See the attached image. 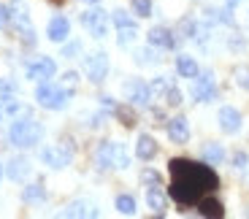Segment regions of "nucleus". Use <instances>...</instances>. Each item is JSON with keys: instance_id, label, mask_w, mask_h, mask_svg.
<instances>
[{"instance_id": "f257e3e1", "label": "nucleus", "mask_w": 249, "mask_h": 219, "mask_svg": "<svg viewBox=\"0 0 249 219\" xmlns=\"http://www.w3.org/2000/svg\"><path fill=\"white\" fill-rule=\"evenodd\" d=\"M171 198L179 206H193L206 192H214L219 184L217 173L209 165H198L193 160L176 157L171 160Z\"/></svg>"}, {"instance_id": "f03ea898", "label": "nucleus", "mask_w": 249, "mask_h": 219, "mask_svg": "<svg viewBox=\"0 0 249 219\" xmlns=\"http://www.w3.org/2000/svg\"><path fill=\"white\" fill-rule=\"evenodd\" d=\"M44 135V127L38 125L36 119H17L8 130V138H11V144L19 146V149H27V146L38 144Z\"/></svg>"}, {"instance_id": "7ed1b4c3", "label": "nucleus", "mask_w": 249, "mask_h": 219, "mask_svg": "<svg viewBox=\"0 0 249 219\" xmlns=\"http://www.w3.org/2000/svg\"><path fill=\"white\" fill-rule=\"evenodd\" d=\"M36 101L41 103L44 108L60 111V108L68 106L71 92L68 89H62V87H57V84H52V82H44V84H38V89H36Z\"/></svg>"}, {"instance_id": "20e7f679", "label": "nucleus", "mask_w": 249, "mask_h": 219, "mask_svg": "<svg viewBox=\"0 0 249 219\" xmlns=\"http://www.w3.org/2000/svg\"><path fill=\"white\" fill-rule=\"evenodd\" d=\"M95 163H98L100 170H108V168H127V154H124V146L122 144H111V141H106V144H100L98 154H95Z\"/></svg>"}, {"instance_id": "39448f33", "label": "nucleus", "mask_w": 249, "mask_h": 219, "mask_svg": "<svg viewBox=\"0 0 249 219\" xmlns=\"http://www.w3.org/2000/svg\"><path fill=\"white\" fill-rule=\"evenodd\" d=\"M84 70H87V79L92 84H100L106 79L108 73V54L106 51H95V54L87 57V63H84Z\"/></svg>"}, {"instance_id": "423d86ee", "label": "nucleus", "mask_w": 249, "mask_h": 219, "mask_svg": "<svg viewBox=\"0 0 249 219\" xmlns=\"http://www.w3.org/2000/svg\"><path fill=\"white\" fill-rule=\"evenodd\" d=\"M81 22H84V27H87V30L92 33L95 38H103V35L108 33V14L100 11V8L87 11L84 17H81Z\"/></svg>"}, {"instance_id": "0eeeda50", "label": "nucleus", "mask_w": 249, "mask_h": 219, "mask_svg": "<svg viewBox=\"0 0 249 219\" xmlns=\"http://www.w3.org/2000/svg\"><path fill=\"white\" fill-rule=\"evenodd\" d=\"M71 157H73V152H71L68 146H46V149L41 152V160H44L49 168H65V165H71Z\"/></svg>"}, {"instance_id": "6e6552de", "label": "nucleus", "mask_w": 249, "mask_h": 219, "mask_svg": "<svg viewBox=\"0 0 249 219\" xmlns=\"http://www.w3.org/2000/svg\"><path fill=\"white\" fill-rule=\"evenodd\" d=\"M57 70L54 60L52 57H38L36 63L27 65V79H36V82H46V79H52Z\"/></svg>"}, {"instance_id": "1a4fd4ad", "label": "nucleus", "mask_w": 249, "mask_h": 219, "mask_svg": "<svg viewBox=\"0 0 249 219\" xmlns=\"http://www.w3.org/2000/svg\"><path fill=\"white\" fill-rule=\"evenodd\" d=\"M124 95H127V101H130L133 106H146V103L152 101L149 84L138 82V79H133V82H127V84H124Z\"/></svg>"}, {"instance_id": "9d476101", "label": "nucleus", "mask_w": 249, "mask_h": 219, "mask_svg": "<svg viewBox=\"0 0 249 219\" xmlns=\"http://www.w3.org/2000/svg\"><path fill=\"white\" fill-rule=\"evenodd\" d=\"M214 95H217V87H214L212 73L198 76V79H195V84H193V98H195V101L206 103V101H212Z\"/></svg>"}, {"instance_id": "9b49d317", "label": "nucleus", "mask_w": 249, "mask_h": 219, "mask_svg": "<svg viewBox=\"0 0 249 219\" xmlns=\"http://www.w3.org/2000/svg\"><path fill=\"white\" fill-rule=\"evenodd\" d=\"M11 22L19 27V33L25 35V41H27V44H36V33H33L30 17L25 14V8H22V6H14V8H11Z\"/></svg>"}, {"instance_id": "f8f14e48", "label": "nucleus", "mask_w": 249, "mask_h": 219, "mask_svg": "<svg viewBox=\"0 0 249 219\" xmlns=\"http://www.w3.org/2000/svg\"><path fill=\"white\" fill-rule=\"evenodd\" d=\"M168 138L174 144H187V138H190V122L184 117H174L168 122Z\"/></svg>"}, {"instance_id": "ddd939ff", "label": "nucleus", "mask_w": 249, "mask_h": 219, "mask_svg": "<svg viewBox=\"0 0 249 219\" xmlns=\"http://www.w3.org/2000/svg\"><path fill=\"white\" fill-rule=\"evenodd\" d=\"M219 127H222L225 133H238V127H241V114H238L236 108L225 106L222 111H219Z\"/></svg>"}, {"instance_id": "4468645a", "label": "nucleus", "mask_w": 249, "mask_h": 219, "mask_svg": "<svg viewBox=\"0 0 249 219\" xmlns=\"http://www.w3.org/2000/svg\"><path fill=\"white\" fill-rule=\"evenodd\" d=\"M149 44L152 46H162V49H174L176 38L171 30H165V27H152L149 30Z\"/></svg>"}, {"instance_id": "2eb2a0df", "label": "nucleus", "mask_w": 249, "mask_h": 219, "mask_svg": "<svg viewBox=\"0 0 249 219\" xmlns=\"http://www.w3.org/2000/svg\"><path fill=\"white\" fill-rule=\"evenodd\" d=\"M49 38L52 41H57V44H62V41H65V38H68V33H71V25H68V19L65 17H54L49 22Z\"/></svg>"}, {"instance_id": "dca6fc26", "label": "nucleus", "mask_w": 249, "mask_h": 219, "mask_svg": "<svg viewBox=\"0 0 249 219\" xmlns=\"http://www.w3.org/2000/svg\"><path fill=\"white\" fill-rule=\"evenodd\" d=\"M6 173H8V179H14V182H22V179L30 173V163H27V160H22V157H14L11 163H8Z\"/></svg>"}, {"instance_id": "f3484780", "label": "nucleus", "mask_w": 249, "mask_h": 219, "mask_svg": "<svg viewBox=\"0 0 249 219\" xmlns=\"http://www.w3.org/2000/svg\"><path fill=\"white\" fill-rule=\"evenodd\" d=\"M136 154H138V160H152V157L157 154V144H155V138H152V135H141V138H138V144H136Z\"/></svg>"}, {"instance_id": "a211bd4d", "label": "nucleus", "mask_w": 249, "mask_h": 219, "mask_svg": "<svg viewBox=\"0 0 249 219\" xmlns=\"http://www.w3.org/2000/svg\"><path fill=\"white\" fill-rule=\"evenodd\" d=\"M146 203H149V208L155 214H165V195L160 192V184H155V187H149V192H146Z\"/></svg>"}, {"instance_id": "6ab92c4d", "label": "nucleus", "mask_w": 249, "mask_h": 219, "mask_svg": "<svg viewBox=\"0 0 249 219\" xmlns=\"http://www.w3.org/2000/svg\"><path fill=\"white\" fill-rule=\"evenodd\" d=\"M198 211L203 214V217H222L225 208L219 201H214V198H200L198 201Z\"/></svg>"}, {"instance_id": "aec40b11", "label": "nucleus", "mask_w": 249, "mask_h": 219, "mask_svg": "<svg viewBox=\"0 0 249 219\" xmlns=\"http://www.w3.org/2000/svg\"><path fill=\"white\" fill-rule=\"evenodd\" d=\"M176 70H179L184 79H195V76H198V63H195L193 57L181 54L179 60H176Z\"/></svg>"}, {"instance_id": "412c9836", "label": "nucleus", "mask_w": 249, "mask_h": 219, "mask_svg": "<svg viewBox=\"0 0 249 219\" xmlns=\"http://www.w3.org/2000/svg\"><path fill=\"white\" fill-rule=\"evenodd\" d=\"M203 160L209 165H217V163H222L225 160V149L219 144H206L203 146Z\"/></svg>"}, {"instance_id": "4be33fe9", "label": "nucleus", "mask_w": 249, "mask_h": 219, "mask_svg": "<svg viewBox=\"0 0 249 219\" xmlns=\"http://www.w3.org/2000/svg\"><path fill=\"white\" fill-rule=\"evenodd\" d=\"M65 217H98V211L89 208L87 203H73V206L65 208Z\"/></svg>"}, {"instance_id": "5701e85b", "label": "nucleus", "mask_w": 249, "mask_h": 219, "mask_svg": "<svg viewBox=\"0 0 249 219\" xmlns=\"http://www.w3.org/2000/svg\"><path fill=\"white\" fill-rule=\"evenodd\" d=\"M117 211L119 214H136V201L130 195H119L117 198Z\"/></svg>"}, {"instance_id": "b1692460", "label": "nucleus", "mask_w": 249, "mask_h": 219, "mask_svg": "<svg viewBox=\"0 0 249 219\" xmlns=\"http://www.w3.org/2000/svg\"><path fill=\"white\" fill-rule=\"evenodd\" d=\"M114 111H117V117L122 119V125H124V127H133V125H136V114H133L127 106H117Z\"/></svg>"}, {"instance_id": "393cba45", "label": "nucleus", "mask_w": 249, "mask_h": 219, "mask_svg": "<svg viewBox=\"0 0 249 219\" xmlns=\"http://www.w3.org/2000/svg\"><path fill=\"white\" fill-rule=\"evenodd\" d=\"M233 76H236V84L241 89H249V68L247 65H238L236 70H233Z\"/></svg>"}, {"instance_id": "a878e982", "label": "nucleus", "mask_w": 249, "mask_h": 219, "mask_svg": "<svg viewBox=\"0 0 249 219\" xmlns=\"http://www.w3.org/2000/svg\"><path fill=\"white\" fill-rule=\"evenodd\" d=\"M22 198H25V201H44V187H41V184H30V187L22 192Z\"/></svg>"}, {"instance_id": "bb28decb", "label": "nucleus", "mask_w": 249, "mask_h": 219, "mask_svg": "<svg viewBox=\"0 0 249 219\" xmlns=\"http://www.w3.org/2000/svg\"><path fill=\"white\" fill-rule=\"evenodd\" d=\"M114 25H117V30H119V27H133L136 22L130 19L127 11H114Z\"/></svg>"}, {"instance_id": "cd10ccee", "label": "nucleus", "mask_w": 249, "mask_h": 219, "mask_svg": "<svg viewBox=\"0 0 249 219\" xmlns=\"http://www.w3.org/2000/svg\"><path fill=\"white\" fill-rule=\"evenodd\" d=\"M133 11L138 17H149L152 14V0H133Z\"/></svg>"}, {"instance_id": "c85d7f7f", "label": "nucleus", "mask_w": 249, "mask_h": 219, "mask_svg": "<svg viewBox=\"0 0 249 219\" xmlns=\"http://www.w3.org/2000/svg\"><path fill=\"white\" fill-rule=\"evenodd\" d=\"M136 33H138V27L133 25V27H119V44L122 46H127L133 41V38H136Z\"/></svg>"}, {"instance_id": "c756f323", "label": "nucleus", "mask_w": 249, "mask_h": 219, "mask_svg": "<svg viewBox=\"0 0 249 219\" xmlns=\"http://www.w3.org/2000/svg\"><path fill=\"white\" fill-rule=\"evenodd\" d=\"M165 103H168V106H179V103H181V92L176 87H171L168 92H165Z\"/></svg>"}, {"instance_id": "7c9ffc66", "label": "nucleus", "mask_w": 249, "mask_h": 219, "mask_svg": "<svg viewBox=\"0 0 249 219\" xmlns=\"http://www.w3.org/2000/svg\"><path fill=\"white\" fill-rule=\"evenodd\" d=\"M141 179H143L146 184H160V173H157V170H143Z\"/></svg>"}, {"instance_id": "2f4dec72", "label": "nucleus", "mask_w": 249, "mask_h": 219, "mask_svg": "<svg viewBox=\"0 0 249 219\" xmlns=\"http://www.w3.org/2000/svg\"><path fill=\"white\" fill-rule=\"evenodd\" d=\"M8 22H11V8L0 6V27H6Z\"/></svg>"}, {"instance_id": "473e14b6", "label": "nucleus", "mask_w": 249, "mask_h": 219, "mask_svg": "<svg viewBox=\"0 0 249 219\" xmlns=\"http://www.w3.org/2000/svg\"><path fill=\"white\" fill-rule=\"evenodd\" d=\"M233 163H236V168H244V165H247V154H244V152H238V154L233 157Z\"/></svg>"}, {"instance_id": "72a5a7b5", "label": "nucleus", "mask_w": 249, "mask_h": 219, "mask_svg": "<svg viewBox=\"0 0 249 219\" xmlns=\"http://www.w3.org/2000/svg\"><path fill=\"white\" fill-rule=\"evenodd\" d=\"M138 57H141V63H152V60H155V54H152L149 49H143V51H141V54H138Z\"/></svg>"}, {"instance_id": "f704fd0d", "label": "nucleus", "mask_w": 249, "mask_h": 219, "mask_svg": "<svg viewBox=\"0 0 249 219\" xmlns=\"http://www.w3.org/2000/svg\"><path fill=\"white\" fill-rule=\"evenodd\" d=\"M76 51H79V44H71V46H65V51H62V54H65V57H73Z\"/></svg>"}, {"instance_id": "c9c22d12", "label": "nucleus", "mask_w": 249, "mask_h": 219, "mask_svg": "<svg viewBox=\"0 0 249 219\" xmlns=\"http://www.w3.org/2000/svg\"><path fill=\"white\" fill-rule=\"evenodd\" d=\"M0 92H14V84L11 82H0Z\"/></svg>"}, {"instance_id": "e433bc0d", "label": "nucleus", "mask_w": 249, "mask_h": 219, "mask_svg": "<svg viewBox=\"0 0 249 219\" xmlns=\"http://www.w3.org/2000/svg\"><path fill=\"white\" fill-rule=\"evenodd\" d=\"M87 3H98V0H87Z\"/></svg>"}, {"instance_id": "4c0bfd02", "label": "nucleus", "mask_w": 249, "mask_h": 219, "mask_svg": "<svg viewBox=\"0 0 249 219\" xmlns=\"http://www.w3.org/2000/svg\"><path fill=\"white\" fill-rule=\"evenodd\" d=\"M0 117H3V106H0Z\"/></svg>"}]
</instances>
